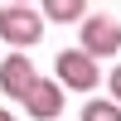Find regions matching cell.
Returning a JSON list of instances; mask_svg holds the SVG:
<instances>
[{"label":"cell","instance_id":"5","mask_svg":"<svg viewBox=\"0 0 121 121\" xmlns=\"http://www.w3.org/2000/svg\"><path fill=\"white\" fill-rule=\"evenodd\" d=\"M24 112L34 121H58V112H63V87L39 78V82L29 87V97H24Z\"/></svg>","mask_w":121,"mask_h":121},{"label":"cell","instance_id":"6","mask_svg":"<svg viewBox=\"0 0 121 121\" xmlns=\"http://www.w3.org/2000/svg\"><path fill=\"white\" fill-rule=\"evenodd\" d=\"M44 15L53 19V24H73V19H82V15H87V5H82V0H48Z\"/></svg>","mask_w":121,"mask_h":121},{"label":"cell","instance_id":"1","mask_svg":"<svg viewBox=\"0 0 121 121\" xmlns=\"http://www.w3.org/2000/svg\"><path fill=\"white\" fill-rule=\"evenodd\" d=\"M39 34H44L39 10H29V5H5L0 10V39H5V44L29 48V44H39Z\"/></svg>","mask_w":121,"mask_h":121},{"label":"cell","instance_id":"2","mask_svg":"<svg viewBox=\"0 0 121 121\" xmlns=\"http://www.w3.org/2000/svg\"><path fill=\"white\" fill-rule=\"evenodd\" d=\"M53 68H58V87H73V92H92V87L102 82L97 58H87L82 48H63Z\"/></svg>","mask_w":121,"mask_h":121},{"label":"cell","instance_id":"8","mask_svg":"<svg viewBox=\"0 0 121 121\" xmlns=\"http://www.w3.org/2000/svg\"><path fill=\"white\" fill-rule=\"evenodd\" d=\"M112 102L121 107V68H112Z\"/></svg>","mask_w":121,"mask_h":121},{"label":"cell","instance_id":"9","mask_svg":"<svg viewBox=\"0 0 121 121\" xmlns=\"http://www.w3.org/2000/svg\"><path fill=\"white\" fill-rule=\"evenodd\" d=\"M0 121H15V116H10V112H5V107H0Z\"/></svg>","mask_w":121,"mask_h":121},{"label":"cell","instance_id":"4","mask_svg":"<svg viewBox=\"0 0 121 121\" xmlns=\"http://www.w3.org/2000/svg\"><path fill=\"white\" fill-rule=\"evenodd\" d=\"M34 82H39V68L29 63L24 53H10L5 63H0V92H5V97H19V102H24Z\"/></svg>","mask_w":121,"mask_h":121},{"label":"cell","instance_id":"3","mask_svg":"<svg viewBox=\"0 0 121 121\" xmlns=\"http://www.w3.org/2000/svg\"><path fill=\"white\" fill-rule=\"evenodd\" d=\"M116 48H121V24L116 19H107V15L82 19V53L87 58H112Z\"/></svg>","mask_w":121,"mask_h":121},{"label":"cell","instance_id":"7","mask_svg":"<svg viewBox=\"0 0 121 121\" xmlns=\"http://www.w3.org/2000/svg\"><path fill=\"white\" fill-rule=\"evenodd\" d=\"M82 121H121V107L116 102H87L82 107Z\"/></svg>","mask_w":121,"mask_h":121}]
</instances>
